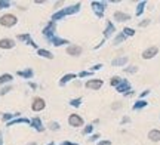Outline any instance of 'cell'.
<instances>
[{"mask_svg":"<svg viewBox=\"0 0 160 145\" xmlns=\"http://www.w3.org/2000/svg\"><path fill=\"white\" fill-rule=\"evenodd\" d=\"M125 71H126V73H131V74H133V73H137V71H138V67H135V65H132V67H126Z\"/></svg>","mask_w":160,"mask_h":145,"instance_id":"obj_31","label":"cell"},{"mask_svg":"<svg viewBox=\"0 0 160 145\" xmlns=\"http://www.w3.org/2000/svg\"><path fill=\"white\" fill-rule=\"evenodd\" d=\"M67 53L71 55V56H79L80 53H82V47L77 46V45H70L67 47Z\"/></svg>","mask_w":160,"mask_h":145,"instance_id":"obj_11","label":"cell"},{"mask_svg":"<svg viewBox=\"0 0 160 145\" xmlns=\"http://www.w3.org/2000/svg\"><path fill=\"white\" fill-rule=\"evenodd\" d=\"M18 40L25 41L27 45H30V46H33V47H37V45H36L34 40L30 37V34H18Z\"/></svg>","mask_w":160,"mask_h":145,"instance_id":"obj_15","label":"cell"},{"mask_svg":"<svg viewBox=\"0 0 160 145\" xmlns=\"http://www.w3.org/2000/svg\"><path fill=\"white\" fill-rule=\"evenodd\" d=\"M129 61L128 56H120V58H116L111 61V64L114 65V67H122V65H126V62Z\"/></svg>","mask_w":160,"mask_h":145,"instance_id":"obj_18","label":"cell"},{"mask_svg":"<svg viewBox=\"0 0 160 145\" xmlns=\"http://www.w3.org/2000/svg\"><path fill=\"white\" fill-rule=\"evenodd\" d=\"M49 128L52 129V130H59V124H58V123H49Z\"/></svg>","mask_w":160,"mask_h":145,"instance_id":"obj_34","label":"cell"},{"mask_svg":"<svg viewBox=\"0 0 160 145\" xmlns=\"http://www.w3.org/2000/svg\"><path fill=\"white\" fill-rule=\"evenodd\" d=\"M61 145H79V144H73V142H68V141H64Z\"/></svg>","mask_w":160,"mask_h":145,"instance_id":"obj_40","label":"cell"},{"mask_svg":"<svg viewBox=\"0 0 160 145\" xmlns=\"http://www.w3.org/2000/svg\"><path fill=\"white\" fill-rule=\"evenodd\" d=\"M9 6H11L9 0H0V9H8Z\"/></svg>","mask_w":160,"mask_h":145,"instance_id":"obj_28","label":"cell"},{"mask_svg":"<svg viewBox=\"0 0 160 145\" xmlns=\"http://www.w3.org/2000/svg\"><path fill=\"white\" fill-rule=\"evenodd\" d=\"M30 85V87H31V89H36V87H37V85H36V83H28Z\"/></svg>","mask_w":160,"mask_h":145,"instance_id":"obj_42","label":"cell"},{"mask_svg":"<svg viewBox=\"0 0 160 145\" xmlns=\"http://www.w3.org/2000/svg\"><path fill=\"white\" fill-rule=\"evenodd\" d=\"M80 104H82V99H71V101H70V105H71V107H80Z\"/></svg>","mask_w":160,"mask_h":145,"instance_id":"obj_32","label":"cell"},{"mask_svg":"<svg viewBox=\"0 0 160 145\" xmlns=\"http://www.w3.org/2000/svg\"><path fill=\"white\" fill-rule=\"evenodd\" d=\"M98 145H111V142H110V141H101Z\"/></svg>","mask_w":160,"mask_h":145,"instance_id":"obj_39","label":"cell"},{"mask_svg":"<svg viewBox=\"0 0 160 145\" xmlns=\"http://www.w3.org/2000/svg\"><path fill=\"white\" fill-rule=\"evenodd\" d=\"M86 75H92V71H82L79 77H86Z\"/></svg>","mask_w":160,"mask_h":145,"instance_id":"obj_36","label":"cell"},{"mask_svg":"<svg viewBox=\"0 0 160 145\" xmlns=\"http://www.w3.org/2000/svg\"><path fill=\"white\" fill-rule=\"evenodd\" d=\"M157 53H159V49H157L156 46H151V47L145 49V51L142 52V58L144 59H151V58H154Z\"/></svg>","mask_w":160,"mask_h":145,"instance_id":"obj_8","label":"cell"},{"mask_svg":"<svg viewBox=\"0 0 160 145\" xmlns=\"http://www.w3.org/2000/svg\"><path fill=\"white\" fill-rule=\"evenodd\" d=\"M15 47V41L12 39H0V49H12Z\"/></svg>","mask_w":160,"mask_h":145,"instance_id":"obj_12","label":"cell"},{"mask_svg":"<svg viewBox=\"0 0 160 145\" xmlns=\"http://www.w3.org/2000/svg\"><path fill=\"white\" fill-rule=\"evenodd\" d=\"M19 123L30 124V120L28 118H25V117H17V118H13V120H11V122L6 123V126H13V124H19Z\"/></svg>","mask_w":160,"mask_h":145,"instance_id":"obj_16","label":"cell"},{"mask_svg":"<svg viewBox=\"0 0 160 145\" xmlns=\"http://www.w3.org/2000/svg\"><path fill=\"white\" fill-rule=\"evenodd\" d=\"M148 93H150V90H144V92L141 93V98H144V96H147Z\"/></svg>","mask_w":160,"mask_h":145,"instance_id":"obj_41","label":"cell"},{"mask_svg":"<svg viewBox=\"0 0 160 145\" xmlns=\"http://www.w3.org/2000/svg\"><path fill=\"white\" fill-rule=\"evenodd\" d=\"M145 5H147V2L145 0H142V2H139L138 3V7H137V17H141L144 12V7H145Z\"/></svg>","mask_w":160,"mask_h":145,"instance_id":"obj_24","label":"cell"},{"mask_svg":"<svg viewBox=\"0 0 160 145\" xmlns=\"http://www.w3.org/2000/svg\"><path fill=\"white\" fill-rule=\"evenodd\" d=\"M126 40V37H125V36H123V33H120V34L119 36H117V37H116V39H114V43H116V45H117V43H122V41H125Z\"/></svg>","mask_w":160,"mask_h":145,"instance_id":"obj_30","label":"cell"},{"mask_svg":"<svg viewBox=\"0 0 160 145\" xmlns=\"http://www.w3.org/2000/svg\"><path fill=\"white\" fill-rule=\"evenodd\" d=\"M148 138H150V141H153V142H159V141H160V130H157V129L150 130V132H148Z\"/></svg>","mask_w":160,"mask_h":145,"instance_id":"obj_19","label":"cell"},{"mask_svg":"<svg viewBox=\"0 0 160 145\" xmlns=\"http://www.w3.org/2000/svg\"><path fill=\"white\" fill-rule=\"evenodd\" d=\"M92 130H93V126H92V124H89V126H86V128L83 129V135H88V133H91Z\"/></svg>","mask_w":160,"mask_h":145,"instance_id":"obj_33","label":"cell"},{"mask_svg":"<svg viewBox=\"0 0 160 145\" xmlns=\"http://www.w3.org/2000/svg\"><path fill=\"white\" fill-rule=\"evenodd\" d=\"M18 116H19V113H15V114H12V113H6V114L2 116V118H3V122H11V120H13V118H17Z\"/></svg>","mask_w":160,"mask_h":145,"instance_id":"obj_23","label":"cell"},{"mask_svg":"<svg viewBox=\"0 0 160 145\" xmlns=\"http://www.w3.org/2000/svg\"><path fill=\"white\" fill-rule=\"evenodd\" d=\"M120 81H122V79H120V77H113V79L110 80V83H111V86H116V87H117Z\"/></svg>","mask_w":160,"mask_h":145,"instance_id":"obj_29","label":"cell"},{"mask_svg":"<svg viewBox=\"0 0 160 145\" xmlns=\"http://www.w3.org/2000/svg\"><path fill=\"white\" fill-rule=\"evenodd\" d=\"M101 67H102V65H101V64H98V65H95V67H93V70H99Z\"/></svg>","mask_w":160,"mask_h":145,"instance_id":"obj_43","label":"cell"},{"mask_svg":"<svg viewBox=\"0 0 160 145\" xmlns=\"http://www.w3.org/2000/svg\"><path fill=\"white\" fill-rule=\"evenodd\" d=\"M91 6H92V9H93V12H95V15H97L98 18H102L104 17L105 3H102V2H92Z\"/></svg>","mask_w":160,"mask_h":145,"instance_id":"obj_3","label":"cell"},{"mask_svg":"<svg viewBox=\"0 0 160 145\" xmlns=\"http://www.w3.org/2000/svg\"><path fill=\"white\" fill-rule=\"evenodd\" d=\"M30 124H31L37 132H43V130H45V126L42 124V120H40L39 117H34L33 120H30Z\"/></svg>","mask_w":160,"mask_h":145,"instance_id":"obj_10","label":"cell"},{"mask_svg":"<svg viewBox=\"0 0 160 145\" xmlns=\"http://www.w3.org/2000/svg\"><path fill=\"white\" fill-rule=\"evenodd\" d=\"M13 80V77L12 74H2L0 75V85H3V83H9V81Z\"/></svg>","mask_w":160,"mask_h":145,"instance_id":"obj_25","label":"cell"},{"mask_svg":"<svg viewBox=\"0 0 160 145\" xmlns=\"http://www.w3.org/2000/svg\"><path fill=\"white\" fill-rule=\"evenodd\" d=\"M27 145H37L36 142H31V144H27Z\"/></svg>","mask_w":160,"mask_h":145,"instance_id":"obj_46","label":"cell"},{"mask_svg":"<svg viewBox=\"0 0 160 145\" xmlns=\"http://www.w3.org/2000/svg\"><path fill=\"white\" fill-rule=\"evenodd\" d=\"M17 74L19 75V77H24V79H31L34 73H33V70H31V68H27V70H24V71H18Z\"/></svg>","mask_w":160,"mask_h":145,"instance_id":"obj_21","label":"cell"},{"mask_svg":"<svg viewBox=\"0 0 160 145\" xmlns=\"http://www.w3.org/2000/svg\"><path fill=\"white\" fill-rule=\"evenodd\" d=\"M104 85L102 80H99V79H92V80H89L88 83H86V87L88 89H92V90H98V89H101Z\"/></svg>","mask_w":160,"mask_h":145,"instance_id":"obj_7","label":"cell"},{"mask_svg":"<svg viewBox=\"0 0 160 145\" xmlns=\"http://www.w3.org/2000/svg\"><path fill=\"white\" fill-rule=\"evenodd\" d=\"M48 41H49L51 45H53V46H62V45H67V43H68V40H65V39H59V37H57V36L51 37Z\"/></svg>","mask_w":160,"mask_h":145,"instance_id":"obj_14","label":"cell"},{"mask_svg":"<svg viewBox=\"0 0 160 145\" xmlns=\"http://www.w3.org/2000/svg\"><path fill=\"white\" fill-rule=\"evenodd\" d=\"M18 22V19L15 15H12V13H6L3 17L0 18V25H3V27H13L15 24Z\"/></svg>","mask_w":160,"mask_h":145,"instance_id":"obj_2","label":"cell"},{"mask_svg":"<svg viewBox=\"0 0 160 145\" xmlns=\"http://www.w3.org/2000/svg\"><path fill=\"white\" fill-rule=\"evenodd\" d=\"M80 11V3H76L73 6H68V7H64L61 11H58L57 13H53L52 15V22H55L58 19H62L64 17H67V15H74L77 12Z\"/></svg>","mask_w":160,"mask_h":145,"instance_id":"obj_1","label":"cell"},{"mask_svg":"<svg viewBox=\"0 0 160 145\" xmlns=\"http://www.w3.org/2000/svg\"><path fill=\"white\" fill-rule=\"evenodd\" d=\"M68 124L73 128H80V126H83V118L79 114H71L68 117Z\"/></svg>","mask_w":160,"mask_h":145,"instance_id":"obj_5","label":"cell"},{"mask_svg":"<svg viewBox=\"0 0 160 145\" xmlns=\"http://www.w3.org/2000/svg\"><path fill=\"white\" fill-rule=\"evenodd\" d=\"M128 122H129V117H125V118L122 120V123H128Z\"/></svg>","mask_w":160,"mask_h":145,"instance_id":"obj_44","label":"cell"},{"mask_svg":"<svg viewBox=\"0 0 160 145\" xmlns=\"http://www.w3.org/2000/svg\"><path fill=\"white\" fill-rule=\"evenodd\" d=\"M114 19L119 21V22H125V21H129V19H131V15H129V13H125V12H114Z\"/></svg>","mask_w":160,"mask_h":145,"instance_id":"obj_13","label":"cell"},{"mask_svg":"<svg viewBox=\"0 0 160 145\" xmlns=\"http://www.w3.org/2000/svg\"><path fill=\"white\" fill-rule=\"evenodd\" d=\"M48 145H57V144H55V142H51V144H48Z\"/></svg>","mask_w":160,"mask_h":145,"instance_id":"obj_47","label":"cell"},{"mask_svg":"<svg viewBox=\"0 0 160 145\" xmlns=\"http://www.w3.org/2000/svg\"><path fill=\"white\" fill-rule=\"evenodd\" d=\"M144 107H147V101H144V99H139L138 102L133 104V110H141Z\"/></svg>","mask_w":160,"mask_h":145,"instance_id":"obj_26","label":"cell"},{"mask_svg":"<svg viewBox=\"0 0 160 145\" xmlns=\"http://www.w3.org/2000/svg\"><path fill=\"white\" fill-rule=\"evenodd\" d=\"M126 90H131V83L126 80V79H122V81H120L119 86H117V92L126 93Z\"/></svg>","mask_w":160,"mask_h":145,"instance_id":"obj_9","label":"cell"},{"mask_svg":"<svg viewBox=\"0 0 160 145\" xmlns=\"http://www.w3.org/2000/svg\"><path fill=\"white\" fill-rule=\"evenodd\" d=\"M123 36H125V37H132V36H135V30L129 28V27H125V28H123Z\"/></svg>","mask_w":160,"mask_h":145,"instance_id":"obj_27","label":"cell"},{"mask_svg":"<svg viewBox=\"0 0 160 145\" xmlns=\"http://www.w3.org/2000/svg\"><path fill=\"white\" fill-rule=\"evenodd\" d=\"M76 77H77V75L73 74V73H70V74H65L62 79L59 80V86H65V85H67L68 81H71L73 79H76Z\"/></svg>","mask_w":160,"mask_h":145,"instance_id":"obj_20","label":"cell"},{"mask_svg":"<svg viewBox=\"0 0 160 145\" xmlns=\"http://www.w3.org/2000/svg\"><path fill=\"white\" fill-rule=\"evenodd\" d=\"M43 36L46 37V40H49L51 37H53L55 36V22H49L48 25H46L45 28H43Z\"/></svg>","mask_w":160,"mask_h":145,"instance_id":"obj_6","label":"cell"},{"mask_svg":"<svg viewBox=\"0 0 160 145\" xmlns=\"http://www.w3.org/2000/svg\"><path fill=\"white\" fill-rule=\"evenodd\" d=\"M9 90H12V87H11V86H6V87H3V89L0 90V95H6V93L9 92Z\"/></svg>","mask_w":160,"mask_h":145,"instance_id":"obj_35","label":"cell"},{"mask_svg":"<svg viewBox=\"0 0 160 145\" xmlns=\"http://www.w3.org/2000/svg\"><path fill=\"white\" fill-rule=\"evenodd\" d=\"M37 55L43 56V58H48V59H53V55L49 51H46V49H37Z\"/></svg>","mask_w":160,"mask_h":145,"instance_id":"obj_22","label":"cell"},{"mask_svg":"<svg viewBox=\"0 0 160 145\" xmlns=\"http://www.w3.org/2000/svg\"><path fill=\"white\" fill-rule=\"evenodd\" d=\"M46 107V102L43 98H34L33 99V104H31V110L36 111V113H39V111L45 110Z\"/></svg>","mask_w":160,"mask_h":145,"instance_id":"obj_4","label":"cell"},{"mask_svg":"<svg viewBox=\"0 0 160 145\" xmlns=\"http://www.w3.org/2000/svg\"><path fill=\"white\" fill-rule=\"evenodd\" d=\"M150 24V19H145V21H142V22H139V27H147Z\"/></svg>","mask_w":160,"mask_h":145,"instance_id":"obj_38","label":"cell"},{"mask_svg":"<svg viewBox=\"0 0 160 145\" xmlns=\"http://www.w3.org/2000/svg\"><path fill=\"white\" fill-rule=\"evenodd\" d=\"M0 145H3V138H2V132H0Z\"/></svg>","mask_w":160,"mask_h":145,"instance_id":"obj_45","label":"cell"},{"mask_svg":"<svg viewBox=\"0 0 160 145\" xmlns=\"http://www.w3.org/2000/svg\"><path fill=\"white\" fill-rule=\"evenodd\" d=\"M98 138H99V135L98 133H95V135H92L91 138H89V142H95V141L98 139Z\"/></svg>","mask_w":160,"mask_h":145,"instance_id":"obj_37","label":"cell"},{"mask_svg":"<svg viewBox=\"0 0 160 145\" xmlns=\"http://www.w3.org/2000/svg\"><path fill=\"white\" fill-rule=\"evenodd\" d=\"M114 31H116L114 24L111 22V21H108V22H107V28H105V31H104V37H105V39H108V37L113 34Z\"/></svg>","mask_w":160,"mask_h":145,"instance_id":"obj_17","label":"cell"}]
</instances>
